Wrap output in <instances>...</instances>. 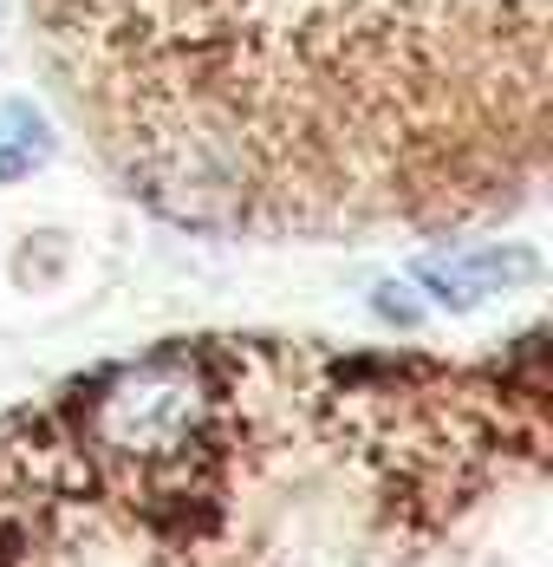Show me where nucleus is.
<instances>
[{
	"instance_id": "f03ea898",
	"label": "nucleus",
	"mask_w": 553,
	"mask_h": 567,
	"mask_svg": "<svg viewBox=\"0 0 553 567\" xmlns=\"http://www.w3.org/2000/svg\"><path fill=\"white\" fill-rule=\"evenodd\" d=\"M534 275V261L528 255H469V261H430L424 268V281L437 287L442 300H469L476 287H495V281H528Z\"/></svg>"
},
{
	"instance_id": "f257e3e1",
	"label": "nucleus",
	"mask_w": 553,
	"mask_h": 567,
	"mask_svg": "<svg viewBox=\"0 0 553 567\" xmlns=\"http://www.w3.org/2000/svg\"><path fill=\"white\" fill-rule=\"evenodd\" d=\"M209 417H216L209 372L196 359L169 352V359H144L98 385L92 411H85V437L111 463L169 470V463H189V451H202Z\"/></svg>"
}]
</instances>
